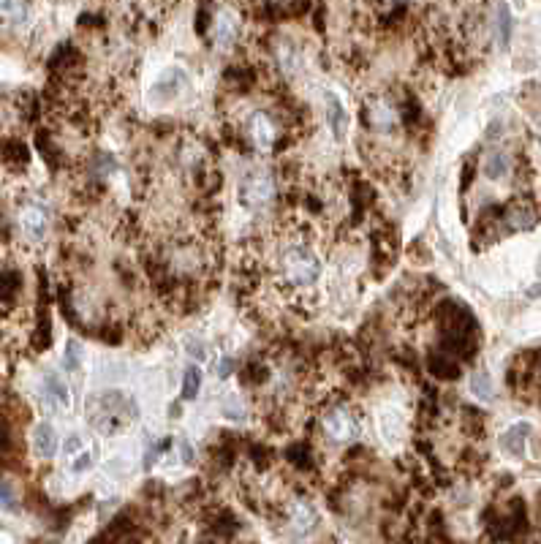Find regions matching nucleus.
Here are the masks:
<instances>
[{
    "instance_id": "nucleus-1",
    "label": "nucleus",
    "mask_w": 541,
    "mask_h": 544,
    "mask_svg": "<svg viewBox=\"0 0 541 544\" xmlns=\"http://www.w3.org/2000/svg\"><path fill=\"white\" fill-rule=\"evenodd\" d=\"M278 270L289 289H308L321 278V259L305 243H289L278 256Z\"/></svg>"
},
{
    "instance_id": "nucleus-2",
    "label": "nucleus",
    "mask_w": 541,
    "mask_h": 544,
    "mask_svg": "<svg viewBox=\"0 0 541 544\" xmlns=\"http://www.w3.org/2000/svg\"><path fill=\"white\" fill-rule=\"evenodd\" d=\"M275 194H278V188H275V177L270 172H253L240 183V202L251 210L270 204Z\"/></svg>"
},
{
    "instance_id": "nucleus-3",
    "label": "nucleus",
    "mask_w": 541,
    "mask_h": 544,
    "mask_svg": "<svg viewBox=\"0 0 541 544\" xmlns=\"http://www.w3.org/2000/svg\"><path fill=\"white\" fill-rule=\"evenodd\" d=\"M248 134H251V142L259 147L261 153H270L272 147L278 145L281 128L267 112H253V117L248 120Z\"/></svg>"
},
{
    "instance_id": "nucleus-4",
    "label": "nucleus",
    "mask_w": 541,
    "mask_h": 544,
    "mask_svg": "<svg viewBox=\"0 0 541 544\" xmlns=\"http://www.w3.org/2000/svg\"><path fill=\"white\" fill-rule=\"evenodd\" d=\"M41 400H44V406L49 411H55V414H63L71 408V392H68V384L60 379L58 373H44V379H41Z\"/></svg>"
},
{
    "instance_id": "nucleus-5",
    "label": "nucleus",
    "mask_w": 541,
    "mask_h": 544,
    "mask_svg": "<svg viewBox=\"0 0 541 544\" xmlns=\"http://www.w3.org/2000/svg\"><path fill=\"white\" fill-rule=\"evenodd\" d=\"M324 430L332 441H354L359 436V422L346 408H332L324 417Z\"/></svg>"
},
{
    "instance_id": "nucleus-6",
    "label": "nucleus",
    "mask_w": 541,
    "mask_h": 544,
    "mask_svg": "<svg viewBox=\"0 0 541 544\" xmlns=\"http://www.w3.org/2000/svg\"><path fill=\"white\" fill-rule=\"evenodd\" d=\"M17 221H20V229L22 234L28 237V240H33V243H39V240H44V234H47V210L41 207V204H25L20 210V215H17Z\"/></svg>"
},
{
    "instance_id": "nucleus-7",
    "label": "nucleus",
    "mask_w": 541,
    "mask_h": 544,
    "mask_svg": "<svg viewBox=\"0 0 541 544\" xmlns=\"http://www.w3.org/2000/svg\"><path fill=\"white\" fill-rule=\"evenodd\" d=\"M536 221H539V215H536V207L531 202H517L506 207V213H503L506 232H525V229H533Z\"/></svg>"
},
{
    "instance_id": "nucleus-8",
    "label": "nucleus",
    "mask_w": 541,
    "mask_h": 544,
    "mask_svg": "<svg viewBox=\"0 0 541 544\" xmlns=\"http://www.w3.org/2000/svg\"><path fill=\"white\" fill-rule=\"evenodd\" d=\"M368 120L370 128L389 134L397 126V107H392V101H387V98H373L368 104Z\"/></svg>"
},
{
    "instance_id": "nucleus-9",
    "label": "nucleus",
    "mask_w": 541,
    "mask_h": 544,
    "mask_svg": "<svg viewBox=\"0 0 541 544\" xmlns=\"http://www.w3.org/2000/svg\"><path fill=\"white\" fill-rule=\"evenodd\" d=\"M215 25V41H218V47L229 49L234 47V41L240 39V20L232 17L229 11H223L213 20Z\"/></svg>"
},
{
    "instance_id": "nucleus-10",
    "label": "nucleus",
    "mask_w": 541,
    "mask_h": 544,
    "mask_svg": "<svg viewBox=\"0 0 541 544\" xmlns=\"http://www.w3.org/2000/svg\"><path fill=\"white\" fill-rule=\"evenodd\" d=\"M30 441H33V452L39 457H55V452H58V433H55V428L49 422H39L33 428Z\"/></svg>"
},
{
    "instance_id": "nucleus-11",
    "label": "nucleus",
    "mask_w": 541,
    "mask_h": 544,
    "mask_svg": "<svg viewBox=\"0 0 541 544\" xmlns=\"http://www.w3.org/2000/svg\"><path fill=\"white\" fill-rule=\"evenodd\" d=\"M528 425L525 422H520V425H514V428H509L506 433H503L501 438V447L509 452V455L520 457L522 452H525V438H528Z\"/></svg>"
},
{
    "instance_id": "nucleus-12",
    "label": "nucleus",
    "mask_w": 541,
    "mask_h": 544,
    "mask_svg": "<svg viewBox=\"0 0 541 544\" xmlns=\"http://www.w3.org/2000/svg\"><path fill=\"white\" fill-rule=\"evenodd\" d=\"M509 169H512V158L503 150H495V153L484 158V175L490 177V180H501V177H506Z\"/></svg>"
},
{
    "instance_id": "nucleus-13",
    "label": "nucleus",
    "mask_w": 541,
    "mask_h": 544,
    "mask_svg": "<svg viewBox=\"0 0 541 544\" xmlns=\"http://www.w3.org/2000/svg\"><path fill=\"white\" fill-rule=\"evenodd\" d=\"M430 370H433L438 379H457L460 376V365H457L449 354H438V357H430Z\"/></svg>"
},
{
    "instance_id": "nucleus-14",
    "label": "nucleus",
    "mask_w": 541,
    "mask_h": 544,
    "mask_svg": "<svg viewBox=\"0 0 541 544\" xmlns=\"http://www.w3.org/2000/svg\"><path fill=\"white\" fill-rule=\"evenodd\" d=\"M471 389H474L476 398L484 400V403L495 400L493 379H490V373H487V370H479V373H474V379H471Z\"/></svg>"
},
{
    "instance_id": "nucleus-15",
    "label": "nucleus",
    "mask_w": 541,
    "mask_h": 544,
    "mask_svg": "<svg viewBox=\"0 0 541 544\" xmlns=\"http://www.w3.org/2000/svg\"><path fill=\"white\" fill-rule=\"evenodd\" d=\"M329 128H332V134L338 136V139H343V128H346V112H343V107H340L338 98H329Z\"/></svg>"
},
{
    "instance_id": "nucleus-16",
    "label": "nucleus",
    "mask_w": 541,
    "mask_h": 544,
    "mask_svg": "<svg viewBox=\"0 0 541 544\" xmlns=\"http://www.w3.org/2000/svg\"><path fill=\"white\" fill-rule=\"evenodd\" d=\"M199 387H202V373H199V368H188V370H185L183 398L185 400H194L196 395H199Z\"/></svg>"
},
{
    "instance_id": "nucleus-17",
    "label": "nucleus",
    "mask_w": 541,
    "mask_h": 544,
    "mask_svg": "<svg viewBox=\"0 0 541 544\" xmlns=\"http://www.w3.org/2000/svg\"><path fill=\"white\" fill-rule=\"evenodd\" d=\"M63 362H66V370H71V373H77L82 368V346L77 340H68L66 351H63Z\"/></svg>"
},
{
    "instance_id": "nucleus-18",
    "label": "nucleus",
    "mask_w": 541,
    "mask_h": 544,
    "mask_svg": "<svg viewBox=\"0 0 541 544\" xmlns=\"http://www.w3.org/2000/svg\"><path fill=\"white\" fill-rule=\"evenodd\" d=\"M495 28H498V39H501V44H506L509 36H512V20H509V9H506V6H498V20H495Z\"/></svg>"
},
{
    "instance_id": "nucleus-19",
    "label": "nucleus",
    "mask_w": 541,
    "mask_h": 544,
    "mask_svg": "<svg viewBox=\"0 0 541 544\" xmlns=\"http://www.w3.org/2000/svg\"><path fill=\"white\" fill-rule=\"evenodd\" d=\"M90 466H93V455L82 449V452L77 455V460L71 463V471H74V474H82V471H87Z\"/></svg>"
},
{
    "instance_id": "nucleus-20",
    "label": "nucleus",
    "mask_w": 541,
    "mask_h": 544,
    "mask_svg": "<svg viewBox=\"0 0 541 544\" xmlns=\"http://www.w3.org/2000/svg\"><path fill=\"white\" fill-rule=\"evenodd\" d=\"M0 506H6V509H14V493H11V485L9 482H3L0 485Z\"/></svg>"
},
{
    "instance_id": "nucleus-21",
    "label": "nucleus",
    "mask_w": 541,
    "mask_h": 544,
    "mask_svg": "<svg viewBox=\"0 0 541 544\" xmlns=\"http://www.w3.org/2000/svg\"><path fill=\"white\" fill-rule=\"evenodd\" d=\"M82 452V438L71 436L66 441V455H79Z\"/></svg>"
},
{
    "instance_id": "nucleus-22",
    "label": "nucleus",
    "mask_w": 541,
    "mask_h": 544,
    "mask_svg": "<svg viewBox=\"0 0 541 544\" xmlns=\"http://www.w3.org/2000/svg\"><path fill=\"white\" fill-rule=\"evenodd\" d=\"M180 447H183V463H194V447L188 444V441H180Z\"/></svg>"
},
{
    "instance_id": "nucleus-23",
    "label": "nucleus",
    "mask_w": 541,
    "mask_h": 544,
    "mask_svg": "<svg viewBox=\"0 0 541 544\" xmlns=\"http://www.w3.org/2000/svg\"><path fill=\"white\" fill-rule=\"evenodd\" d=\"M232 365H234L232 360H223L221 365H218V376H221V379H226V376L232 373Z\"/></svg>"
}]
</instances>
